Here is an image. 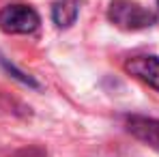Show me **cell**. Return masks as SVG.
<instances>
[{
	"instance_id": "1",
	"label": "cell",
	"mask_w": 159,
	"mask_h": 157,
	"mask_svg": "<svg viewBox=\"0 0 159 157\" xmlns=\"http://www.w3.org/2000/svg\"><path fill=\"white\" fill-rule=\"evenodd\" d=\"M107 17L112 24L123 30H142V28L155 26L157 17L146 7L133 2V0H114L107 9Z\"/></svg>"
},
{
	"instance_id": "2",
	"label": "cell",
	"mask_w": 159,
	"mask_h": 157,
	"mask_svg": "<svg viewBox=\"0 0 159 157\" xmlns=\"http://www.w3.org/2000/svg\"><path fill=\"white\" fill-rule=\"evenodd\" d=\"M39 26V13L26 4H9L0 11V28L9 35H26Z\"/></svg>"
},
{
	"instance_id": "3",
	"label": "cell",
	"mask_w": 159,
	"mask_h": 157,
	"mask_svg": "<svg viewBox=\"0 0 159 157\" xmlns=\"http://www.w3.org/2000/svg\"><path fill=\"white\" fill-rule=\"evenodd\" d=\"M127 73L135 76L138 80L146 82L148 86H153L159 90V58L157 56H133L125 62Z\"/></svg>"
},
{
	"instance_id": "4",
	"label": "cell",
	"mask_w": 159,
	"mask_h": 157,
	"mask_svg": "<svg viewBox=\"0 0 159 157\" xmlns=\"http://www.w3.org/2000/svg\"><path fill=\"white\" fill-rule=\"evenodd\" d=\"M129 131H131L135 138L144 140L146 144H151L153 149L159 151V121L133 116V118H129Z\"/></svg>"
},
{
	"instance_id": "5",
	"label": "cell",
	"mask_w": 159,
	"mask_h": 157,
	"mask_svg": "<svg viewBox=\"0 0 159 157\" xmlns=\"http://www.w3.org/2000/svg\"><path fill=\"white\" fill-rule=\"evenodd\" d=\"M52 17L56 22V26L67 28L71 26L78 17V4L71 2V0H62V2H56L52 9Z\"/></svg>"
}]
</instances>
